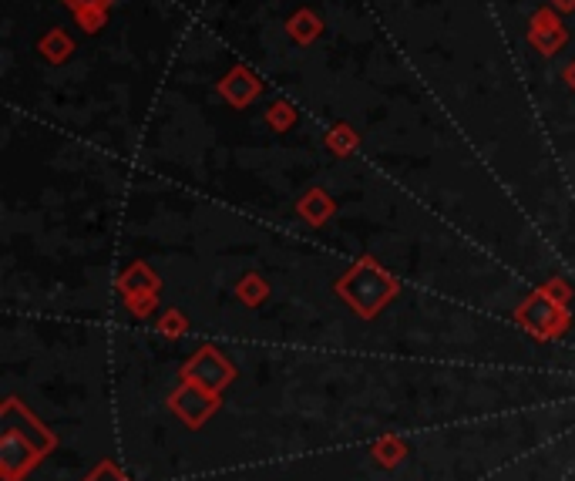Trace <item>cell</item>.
Returning <instances> with one entry per match:
<instances>
[{
    "label": "cell",
    "mask_w": 575,
    "mask_h": 481,
    "mask_svg": "<svg viewBox=\"0 0 575 481\" xmlns=\"http://www.w3.org/2000/svg\"><path fill=\"white\" fill-rule=\"evenodd\" d=\"M41 48L48 51V58H51V61H61L64 54L71 51V44H68V37H64L61 31H54V34L44 37V44H41Z\"/></svg>",
    "instance_id": "4"
},
{
    "label": "cell",
    "mask_w": 575,
    "mask_h": 481,
    "mask_svg": "<svg viewBox=\"0 0 575 481\" xmlns=\"http://www.w3.org/2000/svg\"><path fill=\"white\" fill-rule=\"evenodd\" d=\"M552 4L559 7V11H572V7H575V0H552Z\"/></svg>",
    "instance_id": "6"
},
{
    "label": "cell",
    "mask_w": 575,
    "mask_h": 481,
    "mask_svg": "<svg viewBox=\"0 0 575 481\" xmlns=\"http://www.w3.org/2000/svg\"><path fill=\"white\" fill-rule=\"evenodd\" d=\"M222 95L233 101L236 108H243V105H249V101L259 95V81L253 78V71L236 68L226 81H222Z\"/></svg>",
    "instance_id": "1"
},
{
    "label": "cell",
    "mask_w": 575,
    "mask_h": 481,
    "mask_svg": "<svg viewBox=\"0 0 575 481\" xmlns=\"http://www.w3.org/2000/svg\"><path fill=\"white\" fill-rule=\"evenodd\" d=\"M562 41H565V31L552 21L549 14L535 17V21H532V44H535V48L545 51V54H552Z\"/></svg>",
    "instance_id": "2"
},
{
    "label": "cell",
    "mask_w": 575,
    "mask_h": 481,
    "mask_svg": "<svg viewBox=\"0 0 575 481\" xmlns=\"http://www.w3.org/2000/svg\"><path fill=\"white\" fill-rule=\"evenodd\" d=\"M290 34L296 37V41H313V37L320 34V24H317V17L313 14H296L293 21H290Z\"/></svg>",
    "instance_id": "3"
},
{
    "label": "cell",
    "mask_w": 575,
    "mask_h": 481,
    "mask_svg": "<svg viewBox=\"0 0 575 481\" xmlns=\"http://www.w3.org/2000/svg\"><path fill=\"white\" fill-rule=\"evenodd\" d=\"M286 105H280V111H276V115H273V122L276 125H286V122H290V111H283Z\"/></svg>",
    "instance_id": "5"
}]
</instances>
